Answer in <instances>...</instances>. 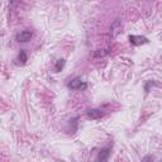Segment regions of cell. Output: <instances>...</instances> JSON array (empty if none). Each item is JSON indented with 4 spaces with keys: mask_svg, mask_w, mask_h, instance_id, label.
Listing matches in <instances>:
<instances>
[{
    "mask_svg": "<svg viewBox=\"0 0 162 162\" xmlns=\"http://www.w3.org/2000/svg\"><path fill=\"white\" fill-rule=\"evenodd\" d=\"M67 86L71 90H85L88 88V84L81 80V77H75L74 80H71V82H68Z\"/></svg>",
    "mask_w": 162,
    "mask_h": 162,
    "instance_id": "6da1fadb",
    "label": "cell"
},
{
    "mask_svg": "<svg viewBox=\"0 0 162 162\" xmlns=\"http://www.w3.org/2000/svg\"><path fill=\"white\" fill-rule=\"evenodd\" d=\"M155 85H156V82H155V81H147V84H146V86H144V90H146V93H148L151 86H155Z\"/></svg>",
    "mask_w": 162,
    "mask_h": 162,
    "instance_id": "30bf717a",
    "label": "cell"
},
{
    "mask_svg": "<svg viewBox=\"0 0 162 162\" xmlns=\"http://www.w3.org/2000/svg\"><path fill=\"white\" fill-rule=\"evenodd\" d=\"M120 29H122V20L120 19H117L114 23L111 24V27H110V34H111V37H115L120 32Z\"/></svg>",
    "mask_w": 162,
    "mask_h": 162,
    "instance_id": "5b68a950",
    "label": "cell"
},
{
    "mask_svg": "<svg viewBox=\"0 0 162 162\" xmlns=\"http://www.w3.org/2000/svg\"><path fill=\"white\" fill-rule=\"evenodd\" d=\"M32 37H33V33L30 30H22L15 36V39L18 42H28V41H30Z\"/></svg>",
    "mask_w": 162,
    "mask_h": 162,
    "instance_id": "3957f363",
    "label": "cell"
},
{
    "mask_svg": "<svg viewBox=\"0 0 162 162\" xmlns=\"http://www.w3.org/2000/svg\"><path fill=\"white\" fill-rule=\"evenodd\" d=\"M108 53H109V51H108V50H96V51L94 52V57H95V58H100V57L106 56Z\"/></svg>",
    "mask_w": 162,
    "mask_h": 162,
    "instance_id": "ba28073f",
    "label": "cell"
},
{
    "mask_svg": "<svg viewBox=\"0 0 162 162\" xmlns=\"http://www.w3.org/2000/svg\"><path fill=\"white\" fill-rule=\"evenodd\" d=\"M63 66H65V60H63V58H60V60H57V61H56V66H55L56 72H60L61 70L63 68Z\"/></svg>",
    "mask_w": 162,
    "mask_h": 162,
    "instance_id": "9c48e42d",
    "label": "cell"
},
{
    "mask_svg": "<svg viewBox=\"0 0 162 162\" xmlns=\"http://www.w3.org/2000/svg\"><path fill=\"white\" fill-rule=\"evenodd\" d=\"M86 115H88L90 119H100V118L104 115V111L100 109H88L86 110Z\"/></svg>",
    "mask_w": 162,
    "mask_h": 162,
    "instance_id": "277c9868",
    "label": "cell"
},
{
    "mask_svg": "<svg viewBox=\"0 0 162 162\" xmlns=\"http://www.w3.org/2000/svg\"><path fill=\"white\" fill-rule=\"evenodd\" d=\"M155 157H152V156H146V157L142 158V161H153Z\"/></svg>",
    "mask_w": 162,
    "mask_h": 162,
    "instance_id": "8fae6325",
    "label": "cell"
},
{
    "mask_svg": "<svg viewBox=\"0 0 162 162\" xmlns=\"http://www.w3.org/2000/svg\"><path fill=\"white\" fill-rule=\"evenodd\" d=\"M129 42L131 45L133 46H141V45H144V43L148 42V38L147 37H143V36H129Z\"/></svg>",
    "mask_w": 162,
    "mask_h": 162,
    "instance_id": "7a4b0ae2",
    "label": "cell"
},
{
    "mask_svg": "<svg viewBox=\"0 0 162 162\" xmlns=\"http://www.w3.org/2000/svg\"><path fill=\"white\" fill-rule=\"evenodd\" d=\"M110 147H105V148H103L100 152H99V156H98V161H108L109 160V156H110Z\"/></svg>",
    "mask_w": 162,
    "mask_h": 162,
    "instance_id": "8992f818",
    "label": "cell"
},
{
    "mask_svg": "<svg viewBox=\"0 0 162 162\" xmlns=\"http://www.w3.org/2000/svg\"><path fill=\"white\" fill-rule=\"evenodd\" d=\"M18 61L20 65H24L27 61H28V55H27V52L24 50H22L18 55Z\"/></svg>",
    "mask_w": 162,
    "mask_h": 162,
    "instance_id": "52a82bcc",
    "label": "cell"
}]
</instances>
